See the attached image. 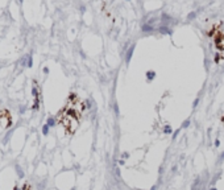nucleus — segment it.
<instances>
[{
  "label": "nucleus",
  "mask_w": 224,
  "mask_h": 190,
  "mask_svg": "<svg viewBox=\"0 0 224 190\" xmlns=\"http://www.w3.org/2000/svg\"><path fill=\"white\" fill-rule=\"evenodd\" d=\"M162 132H164L165 135H172L173 133V128L170 127L169 124H166L165 127H164V130H162Z\"/></svg>",
  "instance_id": "5"
},
{
  "label": "nucleus",
  "mask_w": 224,
  "mask_h": 190,
  "mask_svg": "<svg viewBox=\"0 0 224 190\" xmlns=\"http://www.w3.org/2000/svg\"><path fill=\"white\" fill-rule=\"evenodd\" d=\"M214 145H215V148H219V147H220V140H219V139H216V140H215Z\"/></svg>",
  "instance_id": "17"
},
{
  "label": "nucleus",
  "mask_w": 224,
  "mask_h": 190,
  "mask_svg": "<svg viewBox=\"0 0 224 190\" xmlns=\"http://www.w3.org/2000/svg\"><path fill=\"white\" fill-rule=\"evenodd\" d=\"M190 124H191V121H190V119H186L183 123H182V125H181V128H187V127H190Z\"/></svg>",
  "instance_id": "11"
},
{
  "label": "nucleus",
  "mask_w": 224,
  "mask_h": 190,
  "mask_svg": "<svg viewBox=\"0 0 224 190\" xmlns=\"http://www.w3.org/2000/svg\"><path fill=\"white\" fill-rule=\"evenodd\" d=\"M44 73H46V74L49 73V69H48V67H44Z\"/></svg>",
  "instance_id": "26"
},
{
  "label": "nucleus",
  "mask_w": 224,
  "mask_h": 190,
  "mask_svg": "<svg viewBox=\"0 0 224 190\" xmlns=\"http://www.w3.org/2000/svg\"><path fill=\"white\" fill-rule=\"evenodd\" d=\"M219 178H220V173H218L215 177H212V178H211V181H210V186H215V184L218 182Z\"/></svg>",
  "instance_id": "8"
},
{
  "label": "nucleus",
  "mask_w": 224,
  "mask_h": 190,
  "mask_svg": "<svg viewBox=\"0 0 224 190\" xmlns=\"http://www.w3.org/2000/svg\"><path fill=\"white\" fill-rule=\"evenodd\" d=\"M154 78H155V73H154V71H152V70L150 71H146V79H148V81L152 82Z\"/></svg>",
  "instance_id": "6"
},
{
  "label": "nucleus",
  "mask_w": 224,
  "mask_h": 190,
  "mask_svg": "<svg viewBox=\"0 0 224 190\" xmlns=\"http://www.w3.org/2000/svg\"><path fill=\"white\" fill-rule=\"evenodd\" d=\"M46 124H48L49 127L52 128V127H54V125L57 124V120H55L53 116H50V117H48V120H46Z\"/></svg>",
  "instance_id": "4"
},
{
  "label": "nucleus",
  "mask_w": 224,
  "mask_h": 190,
  "mask_svg": "<svg viewBox=\"0 0 224 190\" xmlns=\"http://www.w3.org/2000/svg\"><path fill=\"white\" fill-rule=\"evenodd\" d=\"M113 111H115V115L116 116H119V107H117V104L113 106Z\"/></svg>",
  "instance_id": "15"
},
{
  "label": "nucleus",
  "mask_w": 224,
  "mask_h": 190,
  "mask_svg": "<svg viewBox=\"0 0 224 190\" xmlns=\"http://www.w3.org/2000/svg\"><path fill=\"white\" fill-rule=\"evenodd\" d=\"M158 173H159V176H162V174H164V166H159Z\"/></svg>",
  "instance_id": "19"
},
{
  "label": "nucleus",
  "mask_w": 224,
  "mask_h": 190,
  "mask_svg": "<svg viewBox=\"0 0 224 190\" xmlns=\"http://www.w3.org/2000/svg\"><path fill=\"white\" fill-rule=\"evenodd\" d=\"M115 174L117 177H120V169L119 168H115Z\"/></svg>",
  "instance_id": "20"
},
{
  "label": "nucleus",
  "mask_w": 224,
  "mask_h": 190,
  "mask_svg": "<svg viewBox=\"0 0 224 190\" xmlns=\"http://www.w3.org/2000/svg\"><path fill=\"white\" fill-rule=\"evenodd\" d=\"M49 130H50V127H49L48 124H44L42 125V135L44 136H48L49 135Z\"/></svg>",
  "instance_id": "10"
},
{
  "label": "nucleus",
  "mask_w": 224,
  "mask_h": 190,
  "mask_svg": "<svg viewBox=\"0 0 224 190\" xmlns=\"http://www.w3.org/2000/svg\"><path fill=\"white\" fill-rule=\"evenodd\" d=\"M13 190H22V189H21V188H18V186H15Z\"/></svg>",
  "instance_id": "27"
},
{
  "label": "nucleus",
  "mask_w": 224,
  "mask_h": 190,
  "mask_svg": "<svg viewBox=\"0 0 224 190\" xmlns=\"http://www.w3.org/2000/svg\"><path fill=\"white\" fill-rule=\"evenodd\" d=\"M16 172H17L18 178H24V172H22V169H21L20 165H16Z\"/></svg>",
  "instance_id": "9"
},
{
  "label": "nucleus",
  "mask_w": 224,
  "mask_h": 190,
  "mask_svg": "<svg viewBox=\"0 0 224 190\" xmlns=\"http://www.w3.org/2000/svg\"><path fill=\"white\" fill-rule=\"evenodd\" d=\"M38 108H40V98H34V102H33L32 110H34V111H37Z\"/></svg>",
  "instance_id": "7"
},
{
  "label": "nucleus",
  "mask_w": 224,
  "mask_h": 190,
  "mask_svg": "<svg viewBox=\"0 0 224 190\" xmlns=\"http://www.w3.org/2000/svg\"><path fill=\"white\" fill-rule=\"evenodd\" d=\"M198 104H199V98H196V99L194 100V103H192V107L195 108V107H196V106H198Z\"/></svg>",
  "instance_id": "18"
},
{
  "label": "nucleus",
  "mask_w": 224,
  "mask_h": 190,
  "mask_svg": "<svg viewBox=\"0 0 224 190\" xmlns=\"http://www.w3.org/2000/svg\"><path fill=\"white\" fill-rule=\"evenodd\" d=\"M12 125V117L7 110H3L0 115V127L1 128H9Z\"/></svg>",
  "instance_id": "1"
},
{
  "label": "nucleus",
  "mask_w": 224,
  "mask_h": 190,
  "mask_svg": "<svg viewBox=\"0 0 224 190\" xmlns=\"http://www.w3.org/2000/svg\"><path fill=\"white\" fill-rule=\"evenodd\" d=\"M128 157H129L128 152H123V153H121V158H123V160H125V158H128Z\"/></svg>",
  "instance_id": "14"
},
{
  "label": "nucleus",
  "mask_w": 224,
  "mask_h": 190,
  "mask_svg": "<svg viewBox=\"0 0 224 190\" xmlns=\"http://www.w3.org/2000/svg\"><path fill=\"white\" fill-rule=\"evenodd\" d=\"M208 190H218V189H216L215 186H210V188H208Z\"/></svg>",
  "instance_id": "25"
},
{
  "label": "nucleus",
  "mask_w": 224,
  "mask_h": 190,
  "mask_svg": "<svg viewBox=\"0 0 224 190\" xmlns=\"http://www.w3.org/2000/svg\"><path fill=\"white\" fill-rule=\"evenodd\" d=\"M157 189H158V185H153V186L150 188V190H157Z\"/></svg>",
  "instance_id": "22"
},
{
  "label": "nucleus",
  "mask_w": 224,
  "mask_h": 190,
  "mask_svg": "<svg viewBox=\"0 0 224 190\" xmlns=\"http://www.w3.org/2000/svg\"><path fill=\"white\" fill-rule=\"evenodd\" d=\"M133 50H135V45H132L131 46V49L128 50V53H127V58H125V61H127V63L131 61V58H132V54H133Z\"/></svg>",
  "instance_id": "3"
},
{
  "label": "nucleus",
  "mask_w": 224,
  "mask_h": 190,
  "mask_svg": "<svg viewBox=\"0 0 224 190\" xmlns=\"http://www.w3.org/2000/svg\"><path fill=\"white\" fill-rule=\"evenodd\" d=\"M179 132H181V128H179V130H177V131H174V132H173V137H172V139H173V140H175V139L178 137V135H179Z\"/></svg>",
  "instance_id": "13"
},
{
  "label": "nucleus",
  "mask_w": 224,
  "mask_h": 190,
  "mask_svg": "<svg viewBox=\"0 0 224 190\" xmlns=\"http://www.w3.org/2000/svg\"><path fill=\"white\" fill-rule=\"evenodd\" d=\"M119 164H120V165H124V164H125V161L123 160V158H121V160H119Z\"/></svg>",
  "instance_id": "24"
},
{
  "label": "nucleus",
  "mask_w": 224,
  "mask_h": 190,
  "mask_svg": "<svg viewBox=\"0 0 224 190\" xmlns=\"http://www.w3.org/2000/svg\"><path fill=\"white\" fill-rule=\"evenodd\" d=\"M26 66L28 67H32L33 66V59H32V56L28 57V59H26Z\"/></svg>",
  "instance_id": "12"
},
{
  "label": "nucleus",
  "mask_w": 224,
  "mask_h": 190,
  "mask_svg": "<svg viewBox=\"0 0 224 190\" xmlns=\"http://www.w3.org/2000/svg\"><path fill=\"white\" fill-rule=\"evenodd\" d=\"M25 112V107H20V114H24Z\"/></svg>",
  "instance_id": "23"
},
{
  "label": "nucleus",
  "mask_w": 224,
  "mask_h": 190,
  "mask_svg": "<svg viewBox=\"0 0 224 190\" xmlns=\"http://www.w3.org/2000/svg\"><path fill=\"white\" fill-rule=\"evenodd\" d=\"M223 161H224V151H223V153H220V156H219V164Z\"/></svg>",
  "instance_id": "16"
},
{
  "label": "nucleus",
  "mask_w": 224,
  "mask_h": 190,
  "mask_svg": "<svg viewBox=\"0 0 224 190\" xmlns=\"http://www.w3.org/2000/svg\"><path fill=\"white\" fill-rule=\"evenodd\" d=\"M20 1H22V0H20Z\"/></svg>",
  "instance_id": "28"
},
{
  "label": "nucleus",
  "mask_w": 224,
  "mask_h": 190,
  "mask_svg": "<svg viewBox=\"0 0 224 190\" xmlns=\"http://www.w3.org/2000/svg\"><path fill=\"white\" fill-rule=\"evenodd\" d=\"M32 95H33V98H38L40 96V90L37 89V83H36V81L33 82V89H32Z\"/></svg>",
  "instance_id": "2"
},
{
  "label": "nucleus",
  "mask_w": 224,
  "mask_h": 190,
  "mask_svg": "<svg viewBox=\"0 0 224 190\" xmlns=\"http://www.w3.org/2000/svg\"><path fill=\"white\" fill-rule=\"evenodd\" d=\"M177 169H178V166H177V165H174L173 168H172V172H173V173H175V172H177Z\"/></svg>",
  "instance_id": "21"
}]
</instances>
